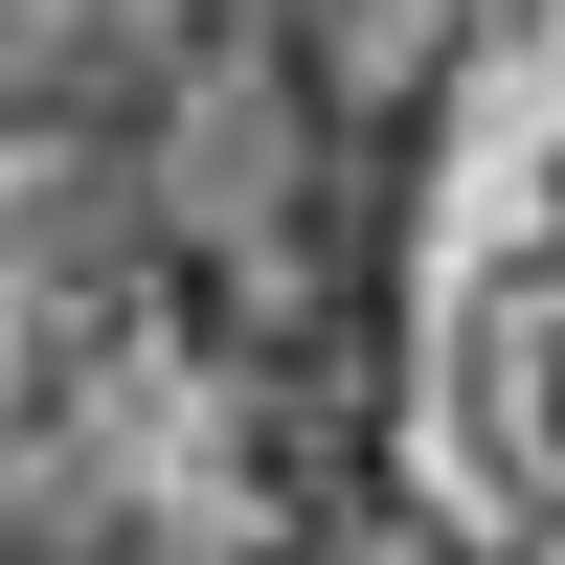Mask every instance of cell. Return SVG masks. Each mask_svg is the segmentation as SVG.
I'll list each match as a JSON object with an SVG mask.
<instances>
[{
    "mask_svg": "<svg viewBox=\"0 0 565 565\" xmlns=\"http://www.w3.org/2000/svg\"><path fill=\"white\" fill-rule=\"evenodd\" d=\"M452 430H476L498 521H565V249H521L452 340Z\"/></svg>",
    "mask_w": 565,
    "mask_h": 565,
    "instance_id": "6da1fadb",
    "label": "cell"
},
{
    "mask_svg": "<svg viewBox=\"0 0 565 565\" xmlns=\"http://www.w3.org/2000/svg\"><path fill=\"white\" fill-rule=\"evenodd\" d=\"M476 565H565V521H498V543H476Z\"/></svg>",
    "mask_w": 565,
    "mask_h": 565,
    "instance_id": "7a4b0ae2",
    "label": "cell"
}]
</instances>
